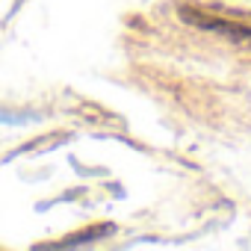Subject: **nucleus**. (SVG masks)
I'll list each match as a JSON object with an SVG mask.
<instances>
[{
  "label": "nucleus",
  "mask_w": 251,
  "mask_h": 251,
  "mask_svg": "<svg viewBox=\"0 0 251 251\" xmlns=\"http://www.w3.org/2000/svg\"><path fill=\"white\" fill-rule=\"evenodd\" d=\"M183 18L204 27V30H216V33H222V36H227L239 45H251V27H245V24H230V21H222V18H210V15H201L195 9H183Z\"/></svg>",
  "instance_id": "1"
}]
</instances>
